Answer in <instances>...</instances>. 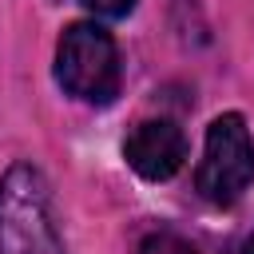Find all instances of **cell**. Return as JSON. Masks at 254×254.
<instances>
[{
	"label": "cell",
	"instance_id": "6da1fadb",
	"mask_svg": "<svg viewBox=\"0 0 254 254\" xmlns=\"http://www.w3.org/2000/svg\"><path fill=\"white\" fill-rule=\"evenodd\" d=\"M0 254H67L52 187L32 163H12L0 175Z\"/></svg>",
	"mask_w": 254,
	"mask_h": 254
},
{
	"label": "cell",
	"instance_id": "7a4b0ae2",
	"mask_svg": "<svg viewBox=\"0 0 254 254\" xmlns=\"http://www.w3.org/2000/svg\"><path fill=\"white\" fill-rule=\"evenodd\" d=\"M56 79L83 103H111L119 91V48L111 32L91 20L67 24L56 48Z\"/></svg>",
	"mask_w": 254,
	"mask_h": 254
},
{
	"label": "cell",
	"instance_id": "3957f363",
	"mask_svg": "<svg viewBox=\"0 0 254 254\" xmlns=\"http://www.w3.org/2000/svg\"><path fill=\"white\" fill-rule=\"evenodd\" d=\"M194 183H198V194L218 202V206H230L250 190V183H254V135L238 111H226L206 127Z\"/></svg>",
	"mask_w": 254,
	"mask_h": 254
},
{
	"label": "cell",
	"instance_id": "277c9868",
	"mask_svg": "<svg viewBox=\"0 0 254 254\" xmlns=\"http://www.w3.org/2000/svg\"><path fill=\"white\" fill-rule=\"evenodd\" d=\"M123 155L131 163V171L147 183H163L171 179L183 159H187V135L175 119H143L131 127L127 143H123Z\"/></svg>",
	"mask_w": 254,
	"mask_h": 254
},
{
	"label": "cell",
	"instance_id": "5b68a950",
	"mask_svg": "<svg viewBox=\"0 0 254 254\" xmlns=\"http://www.w3.org/2000/svg\"><path fill=\"white\" fill-rule=\"evenodd\" d=\"M135 254H194V246L183 234H175V230H155V234H147L139 242Z\"/></svg>",
	"mask_w": 254,
	"mask_h": 254
},
{
	"label": "cell",
	"instance_id": "8992f818",
	"mask_svg": "<svg viewBox=\"0 0 254 254\" xmlns=\"http://www.w3.org/2000/svg\"><path fill=\"white\" fill-rule=\"evenodd\" d=\"M95 16H107V20H119V16H127V12H135V4L139 0H83Z\"/></svg>",
	"mask_w": 254,
	"mask_h": 254
},
{
	"label": "cell",
	"instance_id": "52a82bcc",
	"mask_svg": "<svg viewBox=\"0 0 254 254\" xmlns=\"http://www.w3.org/2000/svg\"><path fill=\"white\" fill-rule=\"evenodd\" d=\"M246 254H254V234H250V242H246Z\"/></svg>",
	"mask_w": 254,
	"mask_h": 254
}]
</instances>
